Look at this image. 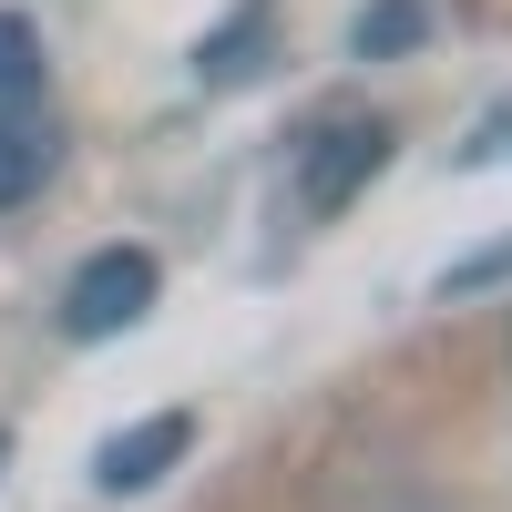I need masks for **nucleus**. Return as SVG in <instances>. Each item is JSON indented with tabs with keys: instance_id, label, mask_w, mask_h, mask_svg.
Returning <instances> with one entry per match:
<instances>
[{
	"instance_id": "39448f33",
	"label": "nucleus",
	"mask_w": 512,
	"mask_h": 512,
	"mask_svg": "<svg viewBox=\"0 0 512 512\" xmlns=\"http://www.w3.org/2000/svg\"><path fill=\"white\" fill-rule=\"evenodd\" d=\"M256 62H267V0H236V11H226V31L195 52V72H205V82H246Z\"/></svg>"
},
{
	"instance_id": "20e7f679",
	"label": "nucleus",
	"mask_w": 512,
	"mask_h": 512,
	"mask_svg": "<svg viewBox=\"0 0 512 512\" xmlns=\"http://www.w3.org/2000/svg\"><path fill=\"white\" fill-rule=\"evenodd\" d=\"M41 175H52V123L31 113H0V205H31Z\"/></svg>"
},
{
	"instance_id": "7ed1b4c3",
	"label": "nucleus",
	"mask_w": 512,
	"mask_h": 512,
	"mask_svg": "<svg viewBox=\"0 0 512 512\" xmlns=\"http://www.w3.org/2000/svg\"><path fill=\"white\" fill-rule=\"evenodd\" d=\"M185 441H195V420H185V410H154V420H134V431L103 441L93 482H103V492H154V482L185 461Z\"/></svg>"
},
{
	"instance_id": "6e6552de",
	"label": "nucleus",
	"mask_w": 512,
	"mask_h": 512,
	"mask_svg": "<svg viewBox=\"0 0 512 512\" xmlns=\"http://www.w3.org/2000/svg\"><path fill=\"white\" fill-rule=\"evenodd\" d=\"M502 277H512V236L482 246V256H461V267H441V297H492Z\"/></svg>"
},
{
	"instance_id": "423d86ee",
	"label": "nucleus",
	"mask_w": 512,
	"mask_h": 512,
	"mask_svg": "<svg viewBox=\"0 0 512 512\" xmlns=\"http://www.w3.org/2000/svg\"><path fill=\"white\" fill-rule=\"evenodd\" d=\"M420 41H431V11H420V0H369L359 31H349V52L359 62H400V52H420Z\"/></svg>"
},
{
	"instance_id": "0eeeda50",
	"label": "nucleus",
	"mask_w": 512,
	"mask_h": 512,
	"mask_svg": "<svg viewBox=\"0 0 512 512\" xmlns=\"http://www.w3.org/2000/svg\"><path fill=\"white\" fill-rule=\"evenodd\" d=\"M31 82H41V31H31L21 11H0V103L31 93Z\"/></svg>"
},
{
	"instance_id": "f03ea898",
	"label": "nucleus",
	"mask_w": 512,
	"mask_h": 512,
	"mask_svg": "<svg viewBox=\"0 0 512 512\" xmlns=\"http://www.w3.org/2000/svg\"><path fill=\"white\" fill-rule=\"evenodd\" d=\"M379 164H390V123L379 113H328L308 134V154H297V205H308V216H338V205L369 195Z\"/></svg>"
},
{
	"instance_id": "f257e3e1",
	"label": "nucleus",
	"mask_w": 512,
	"mask_h": 512,
	"mask_svg": "<svg viewBox=\"0 0 512 512\" xmlns=\"http://www.w3.org/2000/svg\"><path fill=\"white\" fill-rule=\"evenodd\" d=\"M164 287V256L154 246H93L62 287V338H123Z\"/></svg>"
}]
</instances>
